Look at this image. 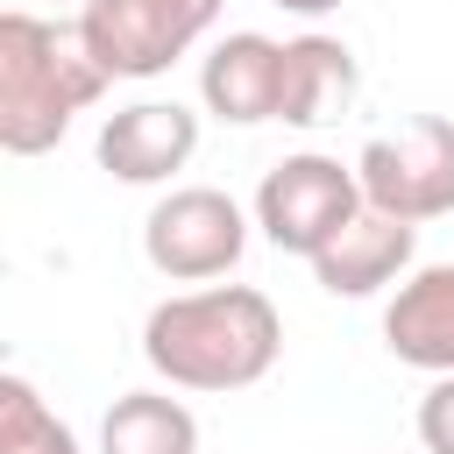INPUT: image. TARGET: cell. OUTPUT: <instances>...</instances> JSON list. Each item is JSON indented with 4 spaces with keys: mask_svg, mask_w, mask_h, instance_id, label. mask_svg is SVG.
<instances>
[{
    "mask_svg": "<svg viewBox=\"0 0 454 454\" xmlns=\"http://www.w3.org/2000/svg\"><path fill=\"white\" fill-rule=\"evenodd\" d=\"M355 184H362V206H376L404 227L447 220L454 213V121L447 114H411L397 135L362 142Z\"/></svg>",
    "mask_w": 454,
    "mask_h": 454,
    "instance_id": "3957f363",
    "label": "cell"
},
{
    "mask_svg": "<svg viewBox=\"0 0 454 454\" xmlns=\"http://www.w3.org/2000/svg\"><path fill=\"white\" fill-rule=\"evenodd\" d=\"M284 319L255 284L177 291L142 319V362L170 390H248L277 369Z\"/></svg>",
    "mask_w": 454,
    "mask_h": 454,
    "instance_id": "6da1fadb",
    "label": "cell"
},
{
    "mask_svg": "<svg viewBox=\"0 0 454 454\" xmlns=\"http://www.w3.org/2000/svg\"><path fill=\"white\" fill-rule=\"evenodd\" d=\"M78 433L43 404V390L14 369H0V454H35V447H71Z\"/></svg>",
    "mask_w": 454,
    "mask_h": 454,
    "instance_id": "4fadbf2b",
    "label": "cell"
},
{
    "mask_svg": "<svg viewBox=\"0 0 454 454\" xmlns=\"http://www.w3.org/2000/svg\"><path fill=\"white\" fill-rule=\"evenodd\" d=\"M106 85L114 78L85 57L78 28H57L28 7H0V149L7 156H50Z\"/></svg>",
    "mask_w": 454,
    "mask_h": 454,
    "instance_id": "7a4b0ae2",
    "label": "cell"
},
{
    "mask_svg": "<svg viewBox=\"0 0 454 454\" xmlns=\"http://www.w3.org/2000/svg\"><path fill=\"white\" fill-rule=\"evenodd\" d=\"M277 71H284V43L255 35V28H234L206 50L199 64V99L213 121L227 128H255V121H277Z\"/></svg>",
    "mask_w": 454,
    "mask_h": 454,
    "instance_id": "30bf717a",
    "label": "cell"
},
{
    "mask_svg": "<svg viewBox=\"0 0 454 454\" xmlns=\"http://www.w3.org/2000/svg\"><path fill=\"white\" fill-rule=\"evenodd\" d=\"M227 0H85L78 7V43L106 78H163L213 21Z\"/></svg>",
    "mask_w": 454,
    "mask_h": 454,
    "instance_id": "277c9868",
    "label": "cell"
},
{
    "mask_svg": "<svg viewBox=\"0 0 454 454\" xmlns=\"http://www.w3.org/2000/svg\"><path fill=\"white\" fill-rule=\"evenodd\" d=\"M383 348L404 369L454 376V262L404 270L390 305H383Z\"/></svg>",
    "mask_w": 454,
    "mask_h": 454,
    "instance_id": "9c48e42d",
    "label": "cell"
},
{
    "mask_svg": "<svg viewBox=\"0 0 454 454\" xmlns=\"http://www.w3.org/2000/svg\"><path fill=\"white\" fill-rule=\"evenodd\" d=\"M78 7H85V0H78Z\"/></svg>",
    "mask_w": 454,
    "mask_h": 454,
    "instance_id": "e0dca14e",
    "label": "cell"
},
{
    "mask_svg": "<svg viewBox=\"0 0 454 454\" xmlns=\"http://www.w3.org/2000/svg\"><path fill=\"white\" fill-rule=\"evenodd\" d=\"M199 149V114L177 99H135L99 128V170L121 184H170Z\"/></svg>",
    "mask_w": 454,
    "mask_h": 454,
    "instance_id": "52a82bcc",
    "label": "cell"
},
{
    "mask_svg": "<svg viewBox=\"0 0 454 454\" xmlns=\"http://www.w3.org/2000/svg\"><path fill=\"white\" fill-rule=\"evenodd\" d=\"M355 213H362L355 163L319 156V149H298V156L270 163L262 184H255V227H262V241L284 248V255H305V262H312Z\"/></svg>",
    "mask_w": 454,
    "mask_h": 454,
    "instance_id": "5b68a950",
    "label": "cell"
},
{
    "mask_svg": "<svg viewBox=\"0 0 454 454\" xmlns=\"http://www.w3.org/2000/svg\"><path fill=\"white\" fill-rule=\"evenodd\" d=\"M99 454H199V419L170 390H121L99 419Z\"/></svg>",
    "mask_w": 454,
    "mask_h": 454,
    "instance_id": "7c38bea8",
    "label": "cell"
},
{
    "mask_svg": "<svg viewBox=\"0 0 454 454\" xmlns=\"http://www.w3.org/2000/svg\"><path fill=\"white\" fill-rule=\"evenodd\" d=\"M411 255H419V227L362 206V213L312 255V277H319L326 298H376V291H390V284L411 270Z\"/></svg>",
    "mask_w": 454,
    "mask_h": 454,
    "instance_id": "ba28073f",
    "label": "cell"
},
{
    "mask_svg": "<svg viewBox=\"0 0 454 454\" xmlns=\"http://www.w3.org/2000/svg\"><path fill=\"white\" fill-rule=\"evenodd\" d=\"M419 447L454 454V376H433V390L419 397Z\"/></svg>",
    "mask_w": 454,
    "mask_h": 454,
    "instance_id": "5bb4252c",
    "label": "cell"
},
{
    "mask_svg": "<svg viewBox=\"0 0 454 454\" xmlns=\"http://www.w3.org/2000/svg\"><path fill=\"white\" fill-rule=\"evenodd\" d=\"M35 454H78V440H71V447H35Z\"/></svg>",
    "mask_w": 454,
    "mask_h": 454,
    "instance_id": "2e32d148",
    "label": "cell"
},
{
    "mask_svg": "<svg viewBox=\"0 0 454 454\" xmlns=\"http://www.w3.org/2000/svg\"><path fill=\"white\" fill-rule=\"evenodd\" d=\"M277 7H284V14H305V21H319V14H333L340 0H277Z\"/></svg>",
    "mask_w": 454,
    "mask_h": 454,
    "instance_id": "9a60e30c",
    "label": "cell"
},
{
    "mask_svg": "<svg viewBox=\"0 0 454 454\" xmlns=\"http://www.w3.org/2000/svg\"><path fill=\"white\" fill-rule=\"evenodd\" d=\"M241 248H248V213L220 184H177L142 220V255L170 284H213L241 262Z\"/></svg>",
    "mask_w": 454,
    "mask_h": 454,
    "instance_id": "8992f818",
    "label": "cell"
},
{
    "mask_svg": "<svg viewBox=\"0 0 454 454\" xmlns=\"http://www.w3.org/2000/svg\"><path fill=\"white\" fill-rule=\"evenodd\" d=\"M362 92V64L340 35H291L284 43V71H277V121L284 128H326L355 106Z\"/></svg>",
    "mask_w": 454,
    "mask_h": 454,
    "instance_id": "8fae6325",
    "label": "cell"
}]
</instances>
